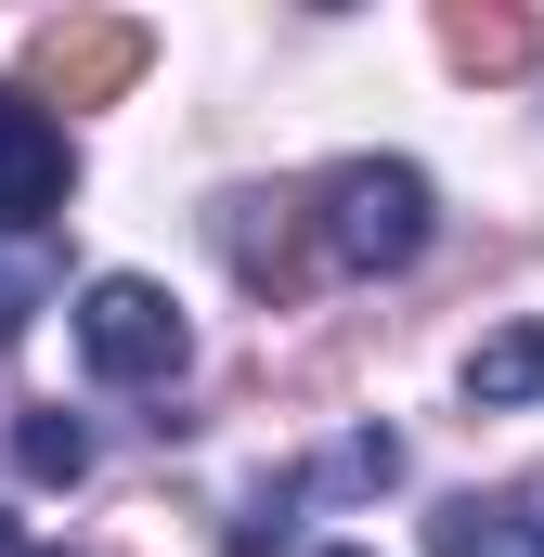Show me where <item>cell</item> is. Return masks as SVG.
<instances>
[{
    "label": "cell",
    "instance_id": "obj_5",
    "mask_svg": "<svg viewBox=\"0 0 544 557\" xmlns=\"http://www.w3.org/2000/svg\"><path fill=\"white\" fill-rule=\"evenodd\" d=\"M467 403H544V324H506V337H480L467 350Z\"/></svg>",
    "mask_w": 544,
    "mask_h": 557
},
{
    "label": "cell",
    "instance_id": "obj_10",
    "mask_svg": "<svg viewBox=\"0 0 544 557\" xmlns=\"http://www.w3.org/2000/svg\"><path fill=\"white\" fill-rule=\"evenodd\" d=\"M506 519H519V545L544 557V467H532V480H519V493H506Z\"/></svg>",
    "mask_w": 544,
    "mask_h": 557
},
{
    "label": "cell",
    "instance_id": "obj_7",
    "mask_svg": "<svg viewBox=\"0 0 544 557\" xmlns=\"http://www.w3.org/2000/svg\"><path fill=\"white\" fill-rule=\"evenodd\" d=\"M13 454H26V480H78L91 467V428L65 416V403H39V416L13 428Z\"/></svg>",
    "mask_w": 544,
    "mask_h": 557
},
{
    "label": "cell",
    "instance_id": "obj_11",
    "mask_svg": "<svg viewBox=\"0 0 544 557\" xmlns=\"http://www.w3.org/2000/svg\"><path fill=\"white\" fill-rule=\"evenodd\" d=\"M0 557H26V532H13V519H0Z\"/></svg>",
    "mask_w": 544,
    "mask_h": 557
},
{
    "label": "cell",
    "instance_id": "obj_2",
    "mask_svg": "<svg viewBox=\"0 0 544 557\" xmlns=\"http://www.w3.org/2000/svg\"><path fill=\"white\" fill-rule=\"evenodd\" d=\"M78 363L104 376V389H156V376H182L195 363V324H182V298L143 273H91L78 285Z\"/></svg>",
    "mask_w": 544,
    "mask_h": 557
},
{
    "label": "cell",
    "instance_id": "obj_1",
    "mask_svg": "<svg viewBox=\"0 0 544 557\" xmlns=\"http://www.w3.org/2000/svg\"><path fill=\"white\" fill-rule=\"evenodd\" d=\"M324 260L337 273H403L415 247L441 234V208H428V169H403V156H350V169H324Z\"/></svg>",
    "mask_w": 544,
    "mask_h": 557
},
{
    "label": "cell",
    "instance_id": "obj_9",
    "mask_svg": "<svg viewBox=\"0 0 544 557\" xmlns=\"http://www.w3.org/2000/svg\"><path fill=\"white\" fill-rule=\"evenodd\" d=\"M454 52H467V65H519V26H506V13H493V26L454 13Z\"/></svg>",
    "mask_w": 544,
    "mask_h": 557
},
{
    "label": "cell",
    "instance_id": "obj_12",
    "mask_svg": "<svg viewBox=\"0 0 544 557\" xmlns=\"http://www.w3.org/2000/svg\"><path fill=\"white\" fill-rule=\"evenodd\" d=\"M324 557H376V545H324Z\"/></svg>",
    "mask_w": 544,
    "mask_h": 557
},
{
    "label": "cell",
    "instance_id": "obj_3",
    "mask_svg": "<svg viewBox=\"0 0 544 557\" xmlns=\"http://www.w3.org/2000/svg\"><path fill=\"white\" fill-rule=\"evenodd\" d=\"M65 182H78V143L52 104H26V91H0V234L26 247L52 208H65Z\"/></svg>",
    "mask_w": 544,
    "mask_h": 557
},
{
    "label": "cell",
    "instance_id": "obj_8",
    "mask_svg": "<svg viewBox=\"0 0 544 557\" xmlns=\"http://www.w3.org/2000/svg\"><path fill=\"white\" fill-rule=\"evenodd\" d=\"M39 298H52V273H39V247H13V260H0V337H13V324H26Z\"/></svg>",
    "mask_w": 544,
    "mask_h": 557
},
{
    "label": "cell",
    "instance_id": "obj_4",
    "mask_svg": "<svg viewBox=\"0 0 544 557\" xmlns=\"http://www.w3.org/2000/svg\"><path fill=\"white\" fill-rule=\"evenodd\" d=\"M39 65H52V91H65V104H78V91H118V78L143 65V26H52V39H39Z\"/></svg>",
    "mask_w": 544,
    "mask_h": 557
},
{
    "label": "cell",
    "instance_id": "obj_6",
    "mask_svg": "<svg viewBox=\"0 0 544 557\" xmlns=\"http://www.w3.org/2000/svg\"><path fill=\"white\" fill-rule=\"evenodd\" d=\"M428 557H532V545H519V519H506V506H480V493H454V506L428 519Z\"/></svg>",
    "mask_w": 544,
    "mask_h": 557
}]
</instances>
